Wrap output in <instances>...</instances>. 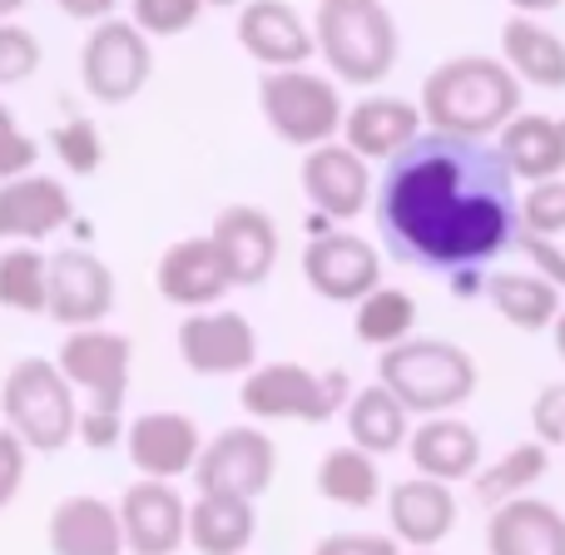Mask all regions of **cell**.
<instances>
[{
    "label": "cell",
    "mask_w": 565,
    "mask_h": 555,
    "mask_svg": "<svg viewBox=\"0 0 565 555\" xmlns=\"http://www.w3.org/2000/svg\"><path fill=\"white\" fill-rule=\"evenodd\" d=\"M516 169L501 145L422 129L377 184V228L397 264L427 274L487 268L521 238Z\"/></svg>",
    "instance_id": "1"
},
{
    "label": "cell",
    "mask_w": 565,
    "mask_h": 555,
    "mask_svg": "<svg viewBox=\"0 0 565 555\" xmlns=\"http://www.w3.org/2000/svg\"><path fill=\"white\" fill-rule=\"evenodd\" d=\"M521 79L501 55H451L422 79V115L441 135L491 139L521 115Z\"/></svg>",
    "instance_id": "2"
},
{
    "label": "cell",
    "mask_w": 565,
    "mask_h": 555,
    "mask_svg": "<svg viewBox=\"0 0 565 555\" xmlns=\"http://www.w3.org/2000/svg\"><path fill=\"white\" fill-rule=\"evenodd\" d=\"M318 55L338 85H382L397 70L402 35L382 0H318L312 10Z\"/></svg>",
    "instance_id": "3"
},
{
    "label": "cell",
    "mask_w": 565,
    "mask_h": 555,
    "mask_svg": "<svg viewBox=\"0 0 565 555\" xmlns=\"http://www.w3.org/2000/svg\"><path fill=\"white\" fill-rule=\"evenodd\" d=\"M377 377L407 402L412 417H441V412H457L477 397V357H471L461 342L447 338H417L412 332L397 348H382Z\"/></svg>",
    "instance_id": "4"
},
{
    "label": "cell",
    "mask_w": 565,
    "mask_h": 555,
    "mask_svg": "<svg viewBox=\"0 0 565 555\" xmlns=\"http://www.w3.org/2000/svg\"><path fill=\"white\" fill-rule=\"evenodd\" d=\"M0 412H6V427H15L20 441L35 457L65 451L79 427L75 382L50 357H20L6 372V382H0Z\"/></svg>",
    "instance_id": "5"
},
{
    "label": "cell",
    "mask_w": 565,
    "mask_h": 555,
    "mask_svg": "<svg viewBox=\"0 0 565 555\" xmlns=\"http://www.w3.org/2000/svg\"><path fill=\"white\" fill-rule=\"evenodd\" d=\"M352 402V382L342 367L312 372L302 362H258L244 382H238V407L254 421H322L342 417Z\"/></svg>",
    "instance_id": "6"
},
{
    "label": "cell",
    "mask_w": 565,
    "mask_h": 555,
    "mask_svg": "<svg viewBox=\"0 0 565 555\" xmlns=\"http://www.w3.org/2000/svg\"><path fill=\"white\" fill-rule=\"evenodd\" d=\"M258 115L282 145L318 149L328 139H342V89L332 75H318L308 65L292 70H264L258 79Z\"/></svg>",
    "instance_id": "7"
},
{
    "label": "cell",
    "mask_w": 565,
    "mask_h": 555,
    "mask_svg": "<svg viewBox=\"0 0 565 555\" xmlns=\"http://www.w3.org/2000/svg\"><path fill=\"white\" fill-rule=\"evenodd\" d=\"M154 75V45L149 35L125 15H109L89 25L85 45H79V79L85 95L99 105H129Z\"/></svg>",
    "instance_id": "8"
},
{
    "label": "cell",
    "mask_w": 565,
    "mask_h": 555,
    "mask_svg": "<svg viewBox=\"0 0 565 555\" xmlns=\"http://www.w3.org/2000/svg\"><path fill=\"white\" fill-rule=\"evenodd\" d=\"M179 362L194 377H248L258 367V332L234 308H199L184 312L174 332Z\"/></svg>",
    "instance_id": "9"
},
{
    "label": "cell",
    "mask_w": 565,
    "mask_h": 555,
    "mask_svg": "<svg viewBox=\"0 0 565 555\" xmlns=\"http://www.w3.org/2000/svg\"><path fill=\"white\" fill-rule=\"evenodd\" d=\"M278 477V447L264 427L244 421V427H224L218 437L204 441V457L194 467L199 491H228V497L258 501Z\"/></svg>",
    "instance_id": "10"
},
{
    "label": "cell",
    "mask_w": 565,
    "mask_h": 555,
    "mask_svg": "<svg viewBox=\"0 0 565 555\" xmlns=\"http://www.w3.org/2000/svg\"><path fill=\"white\" fill-rule=\"evenodd\" d=\"M372 159H362L348 139H328L318 149H302V169L298 184L308 194L312 214L332 218V224H348V218L367 214V204L377 199V184H372Z\"/></svg>",
    "instance_id": "11"
},
{
    "label": "cell",
    "mask_w": 565,
    "mask_h": 555,
    "mask_svg": "<svg viewBox=\"0 0 565 555\" xmlns=\"http://www.w3.org/2000/svg\"><path fill=\"white\" fill-rule=\"evenodd\" d=\"M55 362L75 382V392H85L95 407H125L129 362H135V348H129L125 332L99 328V322L95 328H70Z\"/></svg>",
    "instance_id": "12"
},
{
    "label": "cell",
    "mask_w": 565,
    "mask_h": 555,
    "mask_svg": "<svg viewBox=\"0 0 565 555\" xmlns=\"http://www.w3.org/2000/svg\"><path fill=\"white\" fill-rule=\"evenodd\" d=\"M302 278L328 302H362L382 282V254L377 244H367L358 234H342V228L312 234L302 244Z\"/></svg>",
    "instance_id": "13"
},
{
    "label": "cell",
    "mask_w": 565,
    "mask_h": 555,
    "mask_svg": "<svg viewBox=\"0 0 565 555\" xmlns=\"http://www.w3.org/2000/svg\"><path fill=\"white\" fill-rule=\"evenodd\" d=\"M125 457L139 477L154 481H179L194 477L199 457H204V431L189 412H145V417L129 421L125 437Z\"/></svg>",
    "instance_id": "14"
},
{
    "label": "cell",
    "mask_w": 565,
    "mask_h": 555,
    "mask_svg": "<svg viewBox=\"0 0 565 555\" xmlns=\"http://www.w3.org/2000/svg\"><path fill=\"white\" fill-rule=\"evenodd\" d=\"M115 274L105 258H95L89 248H60L50 254V312L45 318L70 328H95L115 312Z\"/></svg>",
    "instance_id": "15"
},
{
    "label": "cell",
    "mask_w": 565,
    "mask_h": 555,
    "mask_svg": "<svg viewBox=\"0 0 565 555\" xmlns=\"http://www.w3.org/2000/svg\"><path fill=\"white\" fill-rule=\"evenodd\" d=\"M234 30H238L244 55L264 70H292L318 55V35H312V25L298 15L292 0H244Z\"/></svg>",
    "instance_id": "16"
},
{
    "label": "cell",
    "mask_w": 565,
    "mask_h": 555,
    "mask_svg": "<svg viewBox=\"0 0 565 555\" xmlns=\"http://www.w3.org/2000/svg\"><path fill=\"white\" fill-rule=\"evenodd\" d=\"M154 288H159V298L174 302V308L199 312V308H218V302H224V292L234 288V274H228L214 234L179 238V244H169L164 254H159Z\"/></svg>",
    "instance_id": "17"
},
{
    "label": "cell",
    "mask_w": 565,
    "mask_h": 555,
    "mask_svg": "<svg viewBox=\"0 0 565 555\" xmlns=\"http://www.w3.org/2000/svg\"><path fill=\"white\" fill-rule=\"evenodd\" d=\"M75 218L65 179L55 174H20L0 184V244H45Z\"/></svg>",
    "instance_id": "18"
},
{
    "label": "cell",
    "mask_w": 565,
    "mask_h": 555,
    "mask_svg": "<svg viewBox=\"0 0 565 555\" xmlns=\"http://www.w3.org/2000/svg\"><path fill=\"white\" fill-rule=\"evenodd\" d=\"M214 234L218 254H224L228 274H234V288H258L268 282V274L278 268V254H282V234L278 224L254 204H224L209 224Z\"/></svg>",
    "instance_id": "19"
},
{
    "label": "cell",
    "mask_w": 565,
    "mask_h": 555,
    "mask_svg": "<svg viewBox=\"0 0 565 555\" xmlns=\"http://www.w3.org/2000/svg\"><path fill=\"white\" fill-rule=\"evenodd\" d=\"M119 521H125L129 555H174L189 541V506L169 481H135L119 497Z\"/></svg>",
    "instance_id": "20"
},
{
    "label": "cell",
    "mask_w": 565,
    "mask_h": 555,
    "mask_svg": "<svg viewBox=\"0 0 565 555\" xmlns=\"http://www.w3.org/2000/svg\"><path fill=\"white\" fill-rule=\"evenodd\" d=\"M387 531L402 541L407 551H437L441 541L457 531V497L451 481L437 477H412L387 487Z\"/></svg>",
    "instance_id": "21"
},
{
    "label": "cell",
    "mask_w": 565,
    "mask_h": 555,
    "mask_svg": "<svg viewBox=\"0 0 565 555\" xmlns=\"http://www.w3.org/2000/svg\"><path fill=\"white\" fill-rule=\"evenodd\" d=\"M427 129V115H422V99H402V95H362L358 105L342 119V139L358 149L372 164H387L397 159L412 139Z\"/></svg>",
    "instance_id": "22"
},
{
    "label": "cell",
    "mask_w": 565,
    "mask_h": 555,
    "mask_svg": "<svg viewBox=\"0 0 565 555\" xmlns=\"http://www.w3.org/2000/svg\"><path fill=\"white\" fill-rule=\"evenodd\" d=\"M45 546L50 555H129L119 501L109 506L105 497H65L50 511Z\"/></svg>",
    "instance_id": "23"
},
{
    "label": "cell",
    "mask_w": 565,
    "mask_h": 555,
    "mask_svg": "<svg viewBox=\"0 0 565 555\" xmlns=\"http://www.w3.org/2000/svg\"><path fill=\"white\" fill-rule=\"evenodd\" d=\"M407 457L422 477L437 481H471L481 471V431L461 421L457 412L422 417L407 437Z\"/></svg>",
    "instance_id": "24"
},
{
    "label": "cell",
    "mask_w": 565,
    "mask_h": 555,
    "mask_svg": "<svg viewBox=\"0 0 565 555\" xmlns=\"http://www.w3.org/2000/svg\"><path fill=\"white\" fill-rule=\"evenodd\" d=\"M487 555H565V511L541 497H516L491 511Z\"/></svg>",
    "instance_id": "25"
},
{
    "label": "cell",
    "mask_w": 565,
    "mask_h": 555,
    "mask_svg": "<svg viewBox=\"0 0 565 555\" xmlns=\"http://www.w3.org/2000/svg\"><path fill=\"white\" fill-rule=\"evenodd\" d=\"M501 60L516 70L521 85L565 89V40L551 25H541V15L511 10V20L501 25Z\"/></svg>",
    "instance_id": "26"
},
{
    "label": "cell",
    "mask_w": 565,
    "mask_h": 555,
    "mask_svg": "<svg viewBox=\"0 0 565 555\" xmlns=\"http://www.w3.org/2000/svg\"><path fill=\"white\" fill-rule=\"evenodd\" d=\"M258 536V511L248 497L199 491L189 506V546L199 555H244Z\"/></svg>",
    "instance_id": "27"
},
{
    "label": "cell",
    "mask_w": 565,
    "mask_h": 555,
    "mask_svg": "<svg viewBox=\"0 0 565 555\" xmlns=\"http://www.w3.org/2000/svg\"><path fill=\"white\" fill-rule=\"evenodd\" d=\"M507 164L516 169L521 184H546V179L565 174V139H561V119L521 109L507 129L497 135Z\"/></svg>",
    "instance_id": "28"
},
{
    "label": "cell",
    "mask_w": 565,
    "mask_h": 555,
    "mask_svg": "<svg viewBox=\"0 0 565 555\" xmlns=\"http://www.w3.org/2000/svg\"><path fill=\"white\" fill-rule=\"evenodd\" d=\"M348 437L358 447H367L372 457H392V451L407 447L412 437V412L387 382H372V387L352 392L348 402Z\"/></svg>",
    "instance_id": "29"
},
{
    "label": "cell",
    "mask_w": 565,
    "mask_h": 555,
    "mask_svg": "<svg viewBox=\"0 0 565 555\" xmlns=\"http://www.w3.org/2000/svg\"><path fill=\"white\" fill-rule=\"evenodd\" d=\"M487 298L491 308L501 312V318L511 322V328L521 332H546L556 328L561 318V288L551 278H541L536 268H526V274H491L487 278Z\"/></svg>",
    "instance_id": "30"
},
{
    "label": "cell",
    "mask_w": 565,
    "mask_h": 555,
    "mask_svg": "<svg viewBox=\"0 0 565 555\" xmlns=\"http://www.w3.org/2000/svg\"><path fill=\"white\" fill-rule=\"evenodd\" d=\"M318 497L332 501V506L348 511H367L382 501V467L367 447L348 441V447H332L328 457L318 461Z\"/></svg>",
    "instance_id": "31"
},
{
    "label": "cell",
    "mask_w": 565,
    "mask_h": 555,
    "mask_svg": "<svg viewBox=\"0 0 565 555\" xmlns=\"http://www.w3.org/2000/svg\"><path fill=\"white\" fill-rule=\"evenodd\" d=\"M546 471H551V447L546 441L541 437L536 441H516L501 461H491V467H481L477 477H471V491H477V501L487 511H497V506H507V501H516V497H531V487L546 481Z\"/></svg>",
    "instance_id": "32"
},
{
    "label": "cell",
    "mask_w": 565,
    "mask_h": 555,
    "mask_svg": "<svg viewBox=\"0 0 565 555\" xmlns=\"http://www.w3.org/2000/svg\"><path fill=\"white\" fill-rule=\"evenodd\" d=\"M0 308L6 312H50V254L35 244L0 248Z\"/></svg>",
    "instance_id": "33"
},
{
    "label": "cell",
    "mask_w": 565,
    "mask_h": 555,
    "mask_svg": "<svg viewBox=\"0 0 565 555\" xmlns=\"http://www.w3.org/2000/svg\"><path fill=\"white\" fill-rule=\"evenodd\" d=\"M352 308H358V318H352L358 342H367V348H397V342H407L412 332H417V298H412L407 288L377 282V288L362 302H352Z\"/></svg>",
    "instance_id": "34"
},
{
    "label": "cell",
    "mask_w": 565,
    "mask_h": 555,
    "mask_svg": "<svg viewBox=\"0 0 565 555\" xmlns=\"http://www.w3.org/2000/svg\"><path fill=\"white\" fill-rule=\"evenodd\" d=\"M50 149H55V159L75 179H89L99 169V159H105V139H99L95 119H65V125H55L50 129Z\"/></svg>",
    "instance_id": "35"
},
{
    "label": "cell",
    "mask_w": 565,
    "mask_h": 555,
    "mask_svg": "<svg viewBox=\"0 0 565 555\" xmlns=\"http://www.w3.org/2000/svg\"><path fill=\"white\" fill-rule=\"evenodd\" d=\"M204 10H209V0H129V20H135L149 40L184 35V30L199 25Z\"/></svg>",
    "instance_id": "36"
},
{
    "label": "cell",
    "mask_w": 565,
    "mask_h": 555,
    "mask_svg": "<svg viewBox=\"0 0 565 555\" xmlns=\"http://www.w3.org/2000/svg\"><path fill=\"white\" fill-rule=\"evenodd\" d=\"M40 60H45V50H40L35 30H25L20 20H0V89L25 85L40 70Z\"/></svg>",
    "instance_id": "37"
},
{
    "label": "cell",
    "mask_w": 565,
    "mask_h": 555,
    "mask_svg": "<svg viewBox=\"0 0 565 555\" xmlns=\"http://www.w3.org/2000/svg\"><path fill=\"white\" fill-rule=\"evenodd\" d=\"M521 228L561 238L565 234V174L546 179V184H526L521 194Z\"/></svg>",
    "instance_id": "38"
},
{
    "label": "cell",
    "mask_w": 565,
    "mask_h": 555,
    "mask_svg": "<svg viewBox=\"0 0 565 555\" xmlns=\"http://www.w3.org/2000/svg\"><path fill=\"white\" fill-rule=\"evenodd\" d=\"M308 555H407L392 531H332Z\"/></svg>",
    "instance_id": "39"
},
{
    "label": "cell",
    "mask_w": 565,
    "mask_h": 555,
    "mask_svg": "<svg viewBox=\"0 0 565 555\" xmlns=\"http://www.w3.org/2000/svg\"><path fill=\"white\" fill-rule=\"evenodd\" d=\"M129 427L119 421V407H79V427H75V441H85L89 451H109V447H125Z\"/></svg>",
    "instance_id": "40"
},
{
    "label": "cell",
    "mask_w": 565,
    "mask_h": 555,
    "mask_svg": "<svg viewBox=\"0 0 565 555\" xmlns=\"http://www.w3.org/2000/svg\"><path fill=\"white\" fill-rule=\"evenodd\" d=\"M531 431L546 447H565V382H546L531 402Z\"/></svg>",
    "instance_id": "41"
},
{
    "label": "cell",
    "mask_w": 565,
    "mask_h": 555,
    "mask_svg": "<svg viewBox=\"0 0 565 555\" xmlns=\"http://www.w3.org/2000/svg\"><path fill=\"white\" fill-rule=\"evenodd\" d=\"M25 461H30V447L20 441V431L0 427V511L20 497V487H25Z\"/></svg>",
    "instance_id": "42"
},
{
    "label": "cell",
    "mask_w": 565,
    "mask_h": 555,
    "mask_svg": "<svg viewBox=\"0 0 565 555\" xmlns=\"http://www.w3.org/2000/svg\"><path fill=\"white\" fill-rule=\"evenodd\" d=\"M516 248L526 254V264L536 268L541 278H551V282H556V288L565 292V248L556 244V238H551V234H536V228H521Z\"/></svg>",
    "instance_id": "43"
},
{
    "label": "cell",
    "mask_w": 565,
    "mask_h": 555,
    "mask_svg": "<svg viewBox=\"0 0 565 555\" xmlns=\"http://www.w3.org/2000/svg\"><path fill=\"white\" fill-rule=\"evenodd\" d=\"M35 164H40V139H30L25 129H6L0 135V184L30 174Z\"/></svg>",
    "instance_id": "44"
},
{
    "label": "cell",
    "mask_w": 565,
    "mask_h": 555,
    "mask_svg": "<svg viewBox=\"0 0 565 555\" xmlns=\"http://www.w3.org/2000/svg\"><path fill=\"white\" fill-rule=\"evenodd\" d=\"M55 6H60V15L85 20V25H99V20H109L125 0H55Z\"/></svg>",
    "instance_id": "45"
},
{
    "label": "cell",
    "mask_w": 565,
    "mask_h": 555,
    "mask_svg": "<svg viewBox=\"0 0 565 555\" xmlns=\"http://www.w3.org/2000/svg\"><path fill=\"white\" fill-rule=\"evenodd\" d=\"M447 278H451V298H481L491 274H481V268H457V274H447Z\"/></svg>",
    "instance_id": "46"
},
{
    "label": "cell",
    "mask_w": 565,
    "mask_h": 555,
    "mask_svg": "<svg viewBox=\"0 0 565 555\" xmlns=\"http://www.w3.org/2000/svg\"><path fill=\"white\" fill-rule=\"evenodd\" d=\"M507 6L521 15H551V10H561V0H507Z\"/></svg>",
    "instance_id": "47"
},
{
    "label": "cell",
    "mask_w": 565,
    "mask_h": 555,
    "mask_svg": "<svg viewBox=\"0 0 565 555\" xmlns=\"http://www.w3.org/2000/svg\"><path fill=\"white\" fill-rule=\"evenodd\" d=\"M25 6H30V0H0V20H15Z\"/></svg>",
    "instance_id": "48"
},
{
    "label": "cell",
    "mask_w": 565,
    "mask_h": 555,
    "mask_svg": "<svg viewBox=\"0 0 565 555\" xmlns=\"http://www.w3.org/2000/svg\"><path fill=\"white\" fill-rule=\"evenodd\" d=\"M6 129H20V125H15V109L0 99V135H6Z\"/></svg>",
    "instance_id": "49"
},
{
    "label": "cell",
    "mask_w": 565,
    "mask_h": 555,
    "mask_svg": "<svg viewBox=\"0 0 565 555\" xmlns=\"http://www.w3.org/2000/svg\"><path fill=\"white\" fill-rule=\"evenodd\" d=\"M551 338H556V352L565 357V308H561V318H556V328H551Z\"/></svg>",
    "instance_id": "50"
},
{
    "label": "cell",
    "mask_w": 565,
    "mask_h": 555,
    "mask_svg": "<svg viewBox=\"0 0 565 555\" xmlns=\"http://www.w3.org/2000/svg\"><path fill=\"white\" fill-rule=\"evenodd\" d=\"M209 6H224L228 10V6H244V0H209Z\"/></svg>",
    "instance_id": "51"
},
{
    "label": "cell",
    "mask_w": 565,
    "mask_h": 555,
    "mask_svg": "<svg viewBox=\"0 0 565 555\" xmlns=\"http://www.w3.org/2000/svg\"><path fill=\"white\" fill-rule=\"evenodd\" d=\"M407 555H437V551H407Z\"/></svg>",
    "instance_id": "52"
},
{
    "label": "cell",
    "mask_w": 565,
    "mask_h": 555,
    "mask_svg": "<svg viewBox=\"0 0 565 555\" xmlns=\"http://www.w3.org/2000/svg\"><path fill=\"white\" fill-rule=\"evenodd\" d=\"M561 139H565V115H561Z\"/></svg>",
    "instance_id": "53"
}]
</instances>
